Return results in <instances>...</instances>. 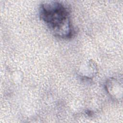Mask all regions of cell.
<instances>
[{
	"mask_svg": "<svg viewBox=\"0 0 123 123\" xmlns=\"http://www.w3.org/2000/svg\"><path fill=\"white\" fill-rule=\"evenodd\" d=\"M39 14L54 35L62 38L73 36L74 28L69 11L64 4L59 1H46L41 5Z\"/></svg>",
	"mask_w": 123,
	"mask_h": 123,
	"instance_id": "obj_1",
	"label": "cell"
}]
</instances>
